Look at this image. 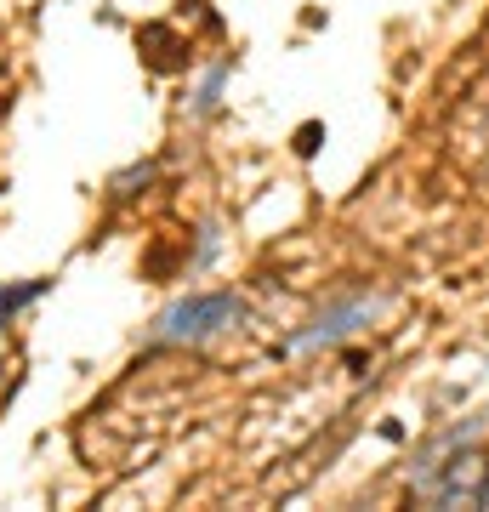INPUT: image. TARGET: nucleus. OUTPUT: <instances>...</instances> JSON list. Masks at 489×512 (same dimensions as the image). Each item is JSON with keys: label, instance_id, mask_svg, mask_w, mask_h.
Returning <instances> with one entry per match:
<instances>
[{"label": "nucleus", "instance_id": "nucleus-2", "mask_svg": "<svg viewBox=\"0 0 489 512\" xmlns=\"http://www.w3.org/2000/svg\"><path fill=\"white\" fill-rule=\"evenodd\" d=\"M370 296H353V302H342V308H330V313H319L302 336H290V348L296 353H308V348H330V342H342V336H353L359 330V319H370Z\"/></svg>", "mask_w": 489, "mask_h": 512}, {"label": "nucleus", "instance_id": "nucleus-1", "mask_svg": "<svg viewBox=\"0 0 489 512\" xmlns=\"http://www.w3.org/2000/svg\"><path fill=\"white\" fill-rule=\"evenodd\" d=\"M239 296L234 291H211V296H182L171 308L154 319V342L171 348V342H205V336H217L222 325H234L239 319Z\"/></svg>", "mask_w": 489, "mask_h": 512}, {"label": "nucleus", "instance_id": "nucleus-3", "mask_svg": "<svg viewBox=\"0 0 489 512\" xmlns=\"http://www.w3.org/2000/svg\"><path fill=\"white\" fill-rule=\"evenodd\" d=\"M29 296H40V285H18V291H0V319H6L12 308H23Z\"/></svg>", "mask_w": 489, "mask_h": 512}]
</instances>
